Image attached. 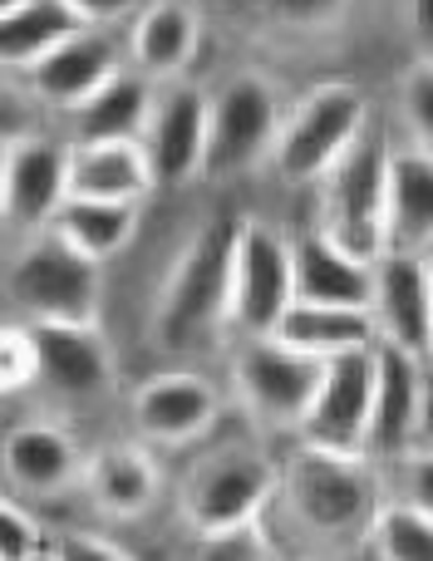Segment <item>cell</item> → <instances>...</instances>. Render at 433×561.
<instances>
[{
	"label": "cell",
	"instance_id": "7a4b0ae2",
	"mask_svg": "<svg viewBox=\"0 0 433 561\" xmlns=\"http://www.w3.org/2000/svg\"><path fill=\"white\" fill-rule=\"evenodd\" d=\"M241 217H217L197 227L193 242L173 262L163 280V296L153 310V340L173 355L207 345L217 330H227V296H231V247H237Z\"/></svg>",
	"mask_w": 433,
	"mask_h": 561
},
{
	"label": "cell",
	"instance_id": "836d02e7",
	"mask_svg": "<svg viewBox=\"0 0 433 561\" xmlns=\"http://www.w3.org/2000/svg\"><path fill=\"white\" fill-rule=\"evenodd\" d=\"M25 557H49V542L25 507L0 497V561H25Z\"/></svg>",
	"mask_w": 433,
	"mask_h": 561
},
{
	"label": "cell",
	"instance_id": "7bdbcfd3",
	"mask_svg": "<svg viewBox=\"0 0 433 561\" xmlns=\"http://www.w3.org/2000/svg\"><path fill=\"white\" fill-rule=\"evenodd\" d=\"M429 355H433V335H429Z\"/></svg>",
	"mask_w": 433,
	"mask_h": 561
},
{
	"label": "cell",
	"instance_id": "e0dca14e",
	"mask_svg": "<svg viewBox=\"0 0 433 561\" xmlns=\"http://www.w3.org/2000/svg\"><path fill=\"white\" fill-rule=\"evenodd\" d=\"M369 316L379 340L429 355L433 335V276L419 252H385L369 280Z\"/></svg>",
	"mask_w": 433,
	"mask_h": 561
},
{
	"label": "cell",
	"instance_id": "4dcf8cb0",
	"mask_svg": "<svg viewBox=\"0 0 433 561\" xmlns=\"http://www.w3.org/2000/svg\"><path fill=\"white\" fill-rule=\"evenodd\" d=\"M399 118H404L409 144L433 153V55L419 59V65L404 75V89H399Z\"/></svg>",
	"mask_w": 433,
	"mask_h": 561
},
{
	"label": "cell",
	"instance_id": "484cf974",
	"mask_svg": "<svg viewBox=\"0 0 433 561\" xmlns=\"http://www.w3.org/2000/svg\"><path fill=\"white\" fill-rule=\"evenodd\" d=\"M84 20L65 0H20L15 10L0 15V75H25L35 59H45Z\"/></svg>",
	"mask_w": 433,
	"mask_h": 561
},
{
	"label": "cell",
	"instance_id": "ac0fdd59",
	"mask_svg": "<svg viewBox=\"0 0 433 561\" xmlns=\"http://www.w3.org/2000/svg\"><path fill=\"white\" fill-rule=\"evenodd\" d=\"M290 262H296V300H326V306H369L375 262L345 252L326 227L310 217L290 232Z\"/></svg>",
	"mask_w": 433,
	"mask_h": 561
},
{
	"label": "cell",
	"instance_id": "ab89813d",
	"mask_svg": "<svg viewBox=\"0 0 433 561\" xmlns=\"http://www.w3.org/2000/svg\"><path fill=\"white\" fill-rule=\"evenodd\" d=\"M0 227H5V148H0Z\"/></svg>",
	"mask_w": 433,
	"mask_h": 561
},
{
	"label": "cell",
	"instance_id": "ba28073f",
	"mask_svg": "<svg viewBox=\"0 0 433 561\" xmlns=\"http://www.w3.org/2000/svg\"><path fill=\"white\" fill-rule=\"evenodd\" d=\"M320 365L326 359L300 355L296 345L276 335H247L231 359V379H237V399L247 419L271 434H296L310 399H316Z\"/></svg>",
	"mask_w": 433,
	"mask_h": 561
},
{
	"label": "cell",
	"instance_id": "8d00e7d4",
	"mask_svg": "<svg viewBox=\"0 0 433 561\" xmlns=\"http://www.w3.org/2000/svg\"><path fill=\"white\" fill-rule=\"evenodd\" d=\"M69 10H75L84 25H124V20H134L138 10H144V0H65Z\"/></svg>",
	"mask_w": 433,
	"mask_h": 561
},
{
	"label": "cell",
	"instance_id": "2e32d148",
	"mask_svg": "<svg viewBox=\"0 0 433 561\" xmlns=\"http://www.w3.org/2000/svg\"><path fill=\"white\" fill-rule=\"evenodd\" d=\"M39 355L35 389L55 399H94L114 379V355L99 335V320H30Z\"/></svg>",
	"mask_w": 433,
	"mask_h": 561
},
{
	"label": "cell",
	"instance_id": "b9f144b4",
	"mask_svg": "<svg viewBox=\"0 0 433 561\" xmlns=\"http://www.w3.org/2000/svg\"><path fill=\"white\" fill-rule=\"evenodd\" d=\"M20 5V0H0V15H5V10H15Z\"/></svg>",
	"mask_w": 433,
	"mask_h": 561
},
{
	"label": "cell",
	"instance_id": "52a82bcc",
	"mask_svg": "<svg viewBox=\"0 0 433 561\" xmlns=\"http://www.w3.org/2000/svg\"><path fill=\"white\" fill-rule=\"evenodd\" d=\"M296 306V262L290 237L271 222L241 217L237 247H231V296H227V330L247 335H276L281 316Z\"/></svg>",
	"mask_w": 433,
	"mask_h": 561
},
{
	"label": "cell",
	"instance_id": "4fadbf2b",
	"mask_svg": "<svg viewBox=\"0 0 433 561\" xmlns=\"http://www.w3.org/2000/svg\"><path fill=\"white\" fill-rule=\"evenodd\" d=\"M124 65L128 39H118L109 25H79L75 35H65L45 59L25 69V84L45 104V114H69Z\"/></svg>",
	"mask_w": 433,
	"mask_h": 561
},
{
	"label": "cell",
	"instance_id": "30bf717a",
	"mask_svg": "<svg viewBox=\"0 0 433 561\" xmlns=\"http://www.w3.org/2000/svg\"><path fill=\"white\" fill-rule=\"evenodd\" d=\"M207 128H213V94L193 79H168L158 84L153 114L144 128V148L153 163L158 187H178L207 178Z\"/></svg>",
	"mask_w": 433,
	"mask_h": 561
},
{
	"label": "cell",
	"instance_id": "8992f818",
	"mask_svg": "<svg viewBox=\"0 0 433 561\" xmlns=\"http://www.w3.org/2000/svg\"><path fill=\"white\" fill-rule=\"evenodd\" d=\"M207 444V434H203ZM281 463H271L257 444H207L183 478V517L197 537L217 527L261 517L276 497Z\"/></svg>",
	"mask_w": 433,
	"mask_h": 561
},
{
	"label": "cell",
	"instance_id": "9a60e30c",
	"mask_svg": "<svg viewBox=\"0 0 433 561\" xmlns=\"http://www.w3.org/2000/svg\"><path fill=\"white\" fill-rule=\"evenodd\" d=\"M424 359L404 345L375 340V404H369L365 454L379 468L404 458L419 438V399H424Z\"/></svg>",
	"mask_w": 433,
	"mask_h": 561
},
{
	"label": "cell",
	"instance_id": "44dd1931",
	"mask_svg": "<svg viewBox=\"0 0 433 561\" xmlns=\"http://www.w3.org/2000/svg\"><path fill=\"white\" fill-rule=\"evenodd\" d=\"M197 45H203V20L187 0H153L134 15V30H128V65L144 69L153 84H168V79H183L187 65L197 59Z\"/></svg>",
	"mask_w": 433,
	"mask_h": 561
},
{
	"label": "cell",
	"instance_id": "d590c367",
	"mask_svg": "<svg viewBox=\"0 0 433 561\" xmlns=\"http://www.w3.org/2000/svg\"><path fill=\"white\" fill-rule=\"evenodd\" d=\"M49 557H69V561H124L134 557L124 542L114 537H94V533H75L65 542H49Z\"/></svg>",
	"mask_w": 433,
	"mask_h": 561
},
{
	"label": "cell",
	"instance_id": "1f68e13d",
	"mask_svg": "<svg viewBox=\"0 0 433 561\" xmlns=\"http://www.w3.org/2000/svg\"><path fill=\"white\" fill-rule=\"evenodd\" d=\"M385 483L389 497H404V503L433 513V448H409L404 458H395L385 468Z\"/></svg>",
	"mask_w": 433,
	"mask_h": 561
},
{
	"label": "cell",
	"instance_id": "cb8c5ba5",
	"mask_svg": "<svg viewBox=\"0 0 433 561\" xmlns=\"http://www.w3.org/2000/svg\"><path fill=\"white\" fill-rule=\"evenodd\" d=\"M385 237L389 252H424L433 242V153L414 144L389 153Z\"/></svg>",
	"mask_w": 433,
	"mask_h": 561
},
{
	"label": "cell",
	"instance_id": "d6a6232c",
	"mask_svg": "<svg viewBox=\"0 0 433 561\" xmlns=\"http://www.w3.org/2000/svg\"><path fill=\"white\" fill-rule=\"evenodd\" d=\"M39 114H45V104L30 94L25 79H20V84H10V79L0 75V148L20 144V138H30V134H39Z\"/></svg>",
	"mask_w": 433,
	"mask_h": 561
},
{
	"label": "cell",
	"instance_id": "74e56055",
	"mask_svg": "<svg viewBox=\"0 0 433 561\" xmlns=\"http://www.w3.org/2000/svg\"><path fill=\"white\" fill-rule=\"evenodd\" d=\"M414 448H433V355L424 359V399H419V438Z\"/></svg>",
	"mask_w": 433,
	"mask_h": 561
},
{
	"label": "cell",
	"instance_id": "9c48e42d",
	"mask_svg": "<svg viewBox=\"0 0 433 561\" xmlns=\"http://www.w3.org/2000/svg\"><path fill=\"white\" fill-rule=\"evenodd\" d=\"M281 104L266 75H231L213 89V128H207V178H241L257 163H271L276 148Z\"/></svg>",
	"mask_w": 433,
	"mask_h": 561
},
{
	"label": "cell",
	"instance_id": "83f0119b",
	"mask_svg": "<svg viewBox=\"0 0 433 561\" xmlns=\"http://www.w3.org/2000/svg\"><path fill=\"white\" fill-rule=\"evenodd\" d=\"M360 557L379 561H433V513L404 503V497H385L375 527H369Z\"/></svg>",
	"mask_w": 433,
	"mask_h": 561
},
{
	"label": "cell",
	"instance_id": "277c9868",
	"mask_svg": "<svg viewBox=\"0 0 433 561\" xmlns=\"http://www.w3.org/2000/svg\"><path fill=\"white\" fill-rule=\"evenodd\" d=\"M369 94L360 84H316L310 94H300L281 118L276 148H271V168L281 183L290 187H316L330 173L340 153L360 138V128L369 124Z\"/></svg>",
	"mask_w": 433,
	"mask_h": 561
},
{
	"label": "cell",
	"instance_id": "4316f807",
	"mask_svg": "<svg viewBox=\"0 0 433 561\" xmlns=\"http://www.w3.org/2000/svg\"><path fill=\"white\" fill-rule=\"evenodd\" d=\"M55 227L75 252H84L89 262H114L138 232V203H99V197H69L55 213Z\"/></svg>",
	"mask_w": 433,
	"mask_h": 561
},
{
	"label": "cell",
	"instance_id": "5bb4252c",
	"mask_svg": "<svg viewBox=\"0 0 433 561\" xmlns=\"http://www.w3.org/2000/svg\"><path fill=\"white\" fill-rule=\"evenodd\" d=\"M69 203V138L30 134L5 148V232L35 237Z\"/></svg>",
	"mask_w": 433,
	"mask_h": 561
},
{
	"label": "cell",
	"instance_id": "603a6c76",
	"mask_svg": "<svg viewBox=\"0 0 433 561\" xmlns=\"http://www.w3.org/2000/svg\"><path fill=\"white\" fill-rule=\"evenodd\" d=\"M84 493L94 507H104L109 517H144L158 497V458L148 454V444H104L94 458H84Z\"/></svg>",
	"mask_w": 433,
	"mask_h": 561
},
{
	"label": "cell",
	"instance_id": "ffe728a7",
	"mask_svg": "<svg viewBox=\"0 0 433 561\" xmlns=\"http://www.w3.org/2000/svg\"><path fill=\"white\" fill-rule=\"evenodd\" d=\"M0 468H5V483L30 497H55L84 478V458H79L75 438L45 419L10 428V438L0 444Z\"/></svg>",
	"mask_w": 433,
	"mask_h": 561
},
{
	"label": "cell",
	"instance_id": "e575fe53",
	"mask_svg": "<svg viewBox=\"0 0 433 561\" xmlns=\"http://www.w3.org/2000/svg\"><path fill=\"white\" fill-rule=\"evenodd\" d=\"M266 20L276 25H296V30H310V25H326V20L345 15L350 0H261Z\"/></svg>",
	"mask_w": 433,
	"mask_h": 561
},
{
	"label": "cell",
	"instance_id": "7402d4cb",
	"mask_svg": "<svg viewBox=\"0 0 433 561\" xmlns=\"http://www.w3.org/2000/svg\"><path fill=\"white\" fill-rule=\"evenodd\" d=\"M158 84L144 69L124 65L114 79L94 89L79 108H69V144H104V138H144L148 114H153Z\"/></svg>",
	"mask_w": 433,
	"mask_h": 561
},
{
	"label": "cell",
	"instance_id": "7c38bea8",
	"mask_svg": "<svg viewBox=\"0 0 433 561\" xmlns=\"http://www.w3.org/2000/svg\"><path fill=\"white\" fill-rule=\"evenodd\" d=\"M128 419L148 448H187L217 428L221 394L197 369H158L134 389Z\"/></svg>",
	"mask_w": 433,
	"mask_h": 561
},
{
	"label": "cell",
	"instance_id": "3957f363",
	"mask_svg": "<svg viewBox=\"0 0 433 561\" xmlns=\"http://www.w3.org/2000/svg\"><path fill=\"white\" fill-rule=\"evenodd\" d=\"M389 124L369 114L360 138L330 163V173L316 183V222L335 237L345 252L379 262L389 252L385 237V197H389Z\"/></svg>",
	"mask_w": 433,
	"mask_h": 561
},
{
	"label": "cell",
	"instance_id": "d6986e66",
	"mask_svg": "<svg viewBox=\"0 0 433 561\" xmlns=\"http://www.w3.org/2000/svg\"><path fill=\"white\" fill-rule=\"evenodd\" d=\"M158 193L144 138H104V144H69V197L99 203H138Z\"/></svg>",
	"mask_w": 433,
	"mask_h": 561
},
{
	"label": "cell",
	"instance_id": "60d3db41",
	"mask_svg": "<svg viewBox=\"0 0 433 561\" xmlns=\"http://www.w3.org/2000/svg\"><path fill=\"white\" fill-rule=\"evenodd\" d=\"M419 256H424V266H429V276H433V242L424 247V252H419Z\"/></svg>",
	"mask_w": 433,
	"mask_h": 561
},
{
	"label": "cell",
	"instance_id": "d4e9b609",
	"mask_svg": "<svg viewBox=\"0 0 433 561\" xmlns=\"http://www.w3.org/2000/svg\"><path fill=\"white\" fill-rule=\"evenodd\" d=\"M276 340L296 345L300 355L316 359H335L350 350H369L379 340L375 316L369 306H326V300H296V306L281 316Z\"/></svg>",
	"mask_w": 433,
	"mask_h": 561
},
{
	"label": "cell",
	"instance_id": "f546056e",
	"mask_svg": "<svg viewBox=\"0 0 433 561\" xmlns=\"http://www.w3.org/2000/svg\"><path fill=\"white\" fill-rule=\"evenodd\" d=\"M39 379V355H35V335L30 320H10L0 325V394H25Z\"/></svg>",
	"mask_w": 433,
	"mask_h": 561
},
{
	"label": "cell",
	"instance_id": "5b68a950",
	"mask_svg": "<svg viewBox=\"0 0 433 561\" xmlns=\"http://www.w3.org/2000/svg\"><path fill=\"white\" fill-rule=\"evenodd\" d=\"M5 296L20 320H99L104 280L99 262L65 242L55 227L20 237L5 272Z\"/></svg>",
	"mask_w": 433,
	"mask_h": 561
},
{
	"label": "cell",
	"instance_id": "6da1fadb",
	"mask_svg": "<svg viewBox=\"0 0 433 561\" xmlns=\"http://www.w3.org/2000/svg\"><path fill=\"white\" fill-rule=\"evenodd\" d=\"M385 497V468L369 454H335V448L296 444V454L281 463L276 497L266 507L281 517L271 537H276L281 552H290V547L320 557L360 552Z\"/></svg>",
	"mask_w": 433,
	"mask_h": 561
},
{
	"label": "cell",
	"instance_id": "f35d334b",
	"mask_svg": "<svg viewBox=\"0 0 433 561\" xmlns=\"http://www.w3.org/2000/svg\"><path fill=\"white\" fill-rule=\"evenodd\" d=\"M409 20H414V35L424 39L433 55V0H409Z\"/></svg>",
	"mask_w": 433,
	"mask_h": 561
},
{
	"label": "cell",
	"instance_id": "f1b7e54d",
	"mask_svg": "<svg viewBox=\"0 0 433 561\" xmlns=\"http://www.w3.org/2000/svg\"><path fill=\"white\" fill-rule=\"evenodd\" d=\"M197 557H207V561H261V557H281V547H276V537H271L266 513H261V517H247V523L203 533L197 537Z\"/></svg>",
	"mask_w": 433,
	"mask_h": 561
},
{
	"label": "cell",
	"instance_id": "8fae6325",
	"mask_svg": "<svg viewBox=\"0 0 433 561\" xmlns=\"http://www.w3.org/2000/svg\"><path fill=\"white\" fill-rule=\"evenodd\" d=\"M369 404H375V345L326 359L316 399H310L306 419L296 428V444L335 448V454H365Z\"/></svg>",
	"mask_w": 433,
	"mask_h": 561
}]
</instances>
